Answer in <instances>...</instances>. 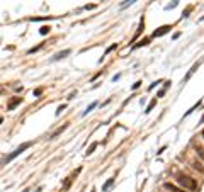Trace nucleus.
Returning <instances> with one entry per match:
<instances>
[{"label":"nucleus","mask_w":204,"mask_h":192,"mask_svg":"<svg viewBox=\"0 0 204 192\" xmlns=\"http://www.w3.org/2000/svg\"><path fill=\"white\" fill-rule=\"evenodd\" d=\"M177 184L182 185L187 191H196V189H197L196 178H192V177H189V175H184V173H177Z\"/></svg>","instance_id":"1"},{"label":"nucleus","mask_w":204,"mask_h":192,"mask_svg":"<svg viewBox=\"0 0 204 192\" xmlns=\"http://www.w3.org/2000/svg\"><path fill=\"white\" fill-rule=\"evenodd\" d=\"M31 146H33V143H31V141H27V143H24V145H20V146H19V148H16V150H14L12 153L9 155V156H5V158H3V162H2V165H5V163H9V162H12V160H14L16 156H19V155L22 153V151H26V150H27V148H31Z\"/></svg>","instance_id":"2"},{"label":"nucleus","mask_w":204,"mask_h":192,"mask_svg":"<svg viewBox=\"0 0 204 192\" xmlns=\"http://www.w3.org/2000/svg\"><path fill=\"white\" fill-rule=\"evenodd\" d=\"M170 29H172V26H162V27H158V29L151 34V38H160V36H163V34L170 32Z\"/></svg>","instance_id":"3"},{"label":"nucleus","mask_w":204,"mask_h":192,"mask_svg":"<svg viewBox=\"0 0 204 192\" xmlns=\"http://www.w3.org/2000/svg\"><path fill=\"white\" fill-rule=\"evenodd\" d=\"M20 102H22V99H20V97H16V99H12V100L9 102V105H7V111H14V109L17 107L19 104H20Z\"/></svg>","instance_id":"4"},{"label":"nucleus","mask_w":204,"mask_h":192,"mask_svg":"<svg viewBox=\"0 0 204 192\" xmlns=\"http://www.w3.org/2000/svg\"><path fill=\"white\" fill-rule=\"evenodd\" d=\"M72 53V49H65V51H60V53H56L55 56H53V61H58V59H61V58H66L68 55Z\"/></svg>","instance_id":"5"},{"label":"nucleus","mask_w":204,"mask_h":192,"mask_svg":"<svg viewBox=\"0 0 204 192\" xmlns=\"http://www.w3.org/2000/svg\"><path fill=\"white\" fill-rule=\"evenodd\" d=\"M165 189H167V191H172V192H184L182 189L175 187V185H174V184H170V182H167V184H165Z\"/></svg>","instance_id":"6"},{"label":"nucleus","mask_w":204,"mask_h":192,"mask_svg":"<svg viewBox=\"0 0 204 192\" xmlns=\"http://www.w3.org/2000/svg\"><path fill=\"white\" fill-rule=\"evenodd\" d=\"M197 68H199V63H196V65H194V66H192V68H190V70H189V73H187V75H186V78H184V82H187V80H189V78L192 77V75H194V72H196V70H197Z\"/></svg>","instance_id":"7"},{"label":"nucleus","mask_w":204,"mask_h":192,"mask_svg":"<svg viewBox=\"0 0 204 192\" xmlns=\"http://www.w3.org/2000/svg\"><path fill=\"white\" fill-rule=\"evenodd\" d=\"M66 128H68V124H65V126H61V128H58V129H56L55 133L51 135V139H55V138H56V136H58V135H61V133H63V131H65Z\"/></svg>","instance_id":"8"},{"label":"nucleus","mask_w":204,"mask_h":192,"mask_svg":"<svg viewBox=\"0 0 204 192\" xmlns=\"http://www.w3.org/2000/svg\"><path fill=\"white\" fill-rule=\"evenodd\" d=\"M112 184H114V178H109V180H107V182L102 185V192H107V191L112 187Z\"/></svg>","instance_id":"9"},{"label":"nucleus","mask_w":204,"mask_h":192,"mask_svg":"<svg viewBox=\"0 0 204 192\" xmlns=\"http://www.w3.org/2000/svg\"><path fill=\"white\" fill-rule=\"evenodd\" d=\"M155 105H157V99H153V100L150 102V104H148V107H146V111H145V112H146V114H148V112H151Z\"/></svg>","instance_id":"10"},{"label":"nucleus","mask_w":204,"mask_h":192,"mask_svg":"<svg viewBox=\"0 0 204 192\" xmlns=\"http://www.w3.org/2000/svg\"><path fill=\"white\" fill-rule=\"evenodd\" d=\"M49 31H51V27H49V26H43V27H41V29H39V32H41V34H43V36H46V34H48V32H49Z\"/></svg>","instance_id":"11"},{"label":"nucleus","mask_w":204,"mask_h":192,"mask_svg":"<svg viewBox=\"0 0 204 192\" xmlns=\"http://www.w3.org/2000/svg\"><path fill=\"white\" fill-rule=\"evenodd\" d=\"M95 105H97V102H92V104H90V105H89V107H87V109L83 111V114H82V116H87V114H89V112H90V111L94 109V107H95Z\"/></svg>","instance_id":"12"},{"label":"nucleus","mask_w":204,"mask_h":192,"mask_svg":"<svg viewBox=\"0 0 204 192\" xmlns=\"http://www.w3.org/2000/svg\"><path fill=\"white\" fill-rule=\"evenodd\" d=\"M97 148V143H92L90 146H89V150H87V155H92L94 153V150Z\"/></svg>","instance_id":"13"},{"label":"nucleus","mask_w":204,"mask_h":192,"mask_svg":"<svg viewBox=\"0 0 204 192\" xmlns=\"http://www.w3.org/2000/svg\"><path fill=\"white\" fill-rule=\"evenodd\" d=\"M196 153H197V155H199V156L204 160V150L201 148V146H196Z\"/></svg>","instance_id":"14"},{"label":"nucleus","mask_w":204,"mask_h":192,"mask_svg":"<svg viewBox=\"0 0 204 192\" xmlns=\"http://www.w3.org/2000/svg\"><path fill=\"white\" fill-rule=\"evenodd\" d=\"M136 0H126V2H123L121 3V9H124V7H128V5H131V3H134Z\"/></svg>","instance_id":"15"},{"label":"nucleus","mask_w":204,"mask_h":192,"mask_svg":"<svg viewBox=\"0 0 204 192\" xmlns=\"http://www.w3.org/2000/svg\"><path fill=\"white\" fill-rule=\"evenodd\" d=\"M150 41L148 39H143V41H140V43H138V44H136V46H134V48H140V46H146V44H148Z\"/></svg>","instance_id":"16"},{"label":"nucleus","mask_w":204,"mask_h":192,"mask_svg":"<svg viewBox=\"0 0 204 192\" xmlns=\"http://www.w3.org/2000/svg\"><path fill=\"white\" fill-rule=\"evenodd\" d=\"M190 10H192V7H187V9H186V12H184V16H182V17H189Z\"/></svg>","instance_id":"17"},{"label":"nucleus","mask_w":204,"mask_h":192,"mask_svg":"<svg viewBox=\"0 0 204 192\" xmlns=\"http://www.w3.org/2000/svg\"><path fill=\"white\" fill-rule=\"evenodd\" d=\"M61 111H65V105H60V107L56 109V116H60V114H61Z\"/></svg>","instance_id":"18"},{"label":"nucleus","mask_w":204,"mask_h":192,"mask_svg":"<svg viewBox=\"0 0 204 192\" xmlns=\"http://www.w3.org/2000/svg\"><path fill=\"white\" fill-rule=\"evenodd\" d=\"M116 48H117V44H112V46H109V48H107V51H106V55H107L109 51H112V49H116Z\"/></svg>","instance_id":"19"},{"label":"nucleus","mask_w":204,"mask_h":192,"mask_svg":"<svg viewBox=\"0 0 204 192\" xmlns=\"http://www.w3.org/2000/svg\"><path fill=\"white\" fill-rule=\"evenodd\" d=\"M41 94H43V89H36V90H34V95H41Z\"/></svg>","instance_id":"20"},{"label":"nucleus","mask_w":204,"mask_h":192,"mask_svg":"<svg viewBox=\"0 0 204 192\" xmlns=\"http://www.w3.org/2000/svg\"><path fill=\"white\" fill-rule=\"evenodd\" d=\"M165 90H167V89H162V90L158 92V97H162V95H163V94H165Z\"/></svg>","instance_id":"21"},{"label":"nucleus","mask_w":204,"mask_h":192,"mask_svg":"<svg viewBox=\"0 0 204 192\" xmlns=\"http://www.w3.org/2000/svg\"><path fill=\"white\" fill-rule=\"evenodd\" d=\"M201 122H204V116H203V117H201Z\"/></svg>","instance_id":"22"},{"label":"nucleus","mask_w":204,"mask_h":192,"mask_svg":"<svg viewBox=\"0 0 204 192\" xmlns=\"http://www.w3.org/2000/svg\"><path fill=\"white\" fill-rule=\"evenodd\" d=\"M24 192H29V191H24Z\"/></svg>","instance_id":"23"},{"label":"nucleus","mask_w":204,"mask_h":192,"mask_svg":"<svg viewBox=\"0 0 204 192\" xmlns=\"http://www.w3.org/2000/svg\"><path fill=\"white\" fill-rule=\"evenodd\" d=\"M203 136H204V131H203Z\"/></svg>","instance_id":"24"},{"label":"nucleus","mask_w":204,"mask_h":192,"mask_svg":"<svg viewBox=\"0 0 204 192\" xmlns=\"http://www.w3.org/2000/svg\"><path fill=\"white\" fill-rule=\"evenodd\" d=\"M92 192H94V191H92Z\"/></svg>","instance_id":"25"}]
</instances>
